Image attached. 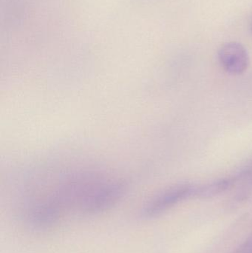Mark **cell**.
Instances as JSON below:
<instances>
[{
  "label": "cell",
  "mask_w": 252,
  "mask_h": 253,
  "mask_svg": "<svg viewBox=\"0 0 252 253\" xmlns=\"http://www.w3.org/2000/svg\"><path fill=\"white\" fill-rule=\"evenodd\" d=\"M218 59L223 69L232 74H243L250 62L247 49L237 42L223 44L219 50Z\"/></svg>",
  "instance_id": "7a4b0ae2"
},
{
  "label": "cell",
  "mask_w": 252,
  "mask_h": 253,
  "mask_svg": "<svg viewBox=\"0 0 252 253\" xmlns=\"http://www.w3.org/2000/svg\"><path fill=\"white\" fill-rule=\"evenodd\" d=\"M193 195L204 196V186L198 187L186 184L173 186L160 193L146 205L144 211V215L155 216L178 202Z\"/></svg>",
  "instance_id": "6da1fadb"
},
{
  "label": "cell",
  "mask_w": 252,
  "mask_h": 253,
  "mask_svg": "<svg viewBox=\"0 0 252 253\" xmlns=\"http://www.w3.org/2000/svg\"><path fill=\"white\" fill-rule=\"evenodd\" d=\"M124 193L122 184H109L97 189L86 201L85 210L88 213H96L108 209L117 202Z\"/></svg>",
  "instance_id": "3957f363"
},
{
  "label": "cell",
  "mask_w": 252,
  "mask_h": 253,
  "mask_svg": "<svg viewBox=\"0 0 252 253\" xmlns=\"http://www.w3.org/2000/svg\"></svg>",
  "instance_id": "277c9868"
}]
</instances>
